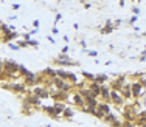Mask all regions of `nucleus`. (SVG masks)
<instances>
[{
	"label": "nucleus",
	"mask_w": 146,
	"mask_h": 127,
	"mask_svg": "<svg viewBox=\"0 0 146 127\" xmlns=\"http://www.w3.org/2000/svg\"><path fill=\"white\" fill-rule=\"evenodd\" d=\"M53 87L56 88V90H62V91H72V88L75 87V85L72 84V82H68L67 79H62V78L59 76H54L53 78Z\"/></svg>",
	"instance_id": "1"
},
{
	"label": "nucleus",
	"mask_w": 146,
	"mask_h": 127,
	"mask_svg": "<svg viewBox=\"0 0 146 127\" xmlns=\"http://www.w3.org/2000/svg\"><path fill=\"white\" fill-rule=\"evenodd\" d=\"M54 64L56 65H61V67H78V62L70 59V56H67V53H61L58 54V57L54 59Z\"/></svg>",
	"instance_id": "2"
},
{
	"label": "nucleus",
	"mask_w": 146,
	"mask_h": 127,
	"mask_svg": "<svg viewBox=\"0 0 146 127\" xmlns=\"http://www.w3.org/2000/svg\"><path fill=\"white\" fill-rule=\"evenodd\" d=\"M131 90H132V98L138 99L141 95H143L145 85L141 84L140 81H134V82H131Z\"/></svg>",
	"instance_id": "3"
},
{
	"label": "nucleus",
	"mask_w": 146,
	"mask_h": 127,
	"mask_svg": "<svg viewBox=\"0 0 146 127\" xmlns=\"http://www.w3.org/2000/svg\"><path fill=\"white\" fill-rule=\"evenodd\" d=\"M23 104L31 105V107H39L40 105V98L36 96L34 93H31V91H28V93H27V98L23 99Z\"/></svg>",
	"instance_id": "4"
},
{
	"label": "nucleus",
	"mask_w": 146,
	"mask_h": 127,
	"mask_svg": "<svg viewBox=\"0 0 146 127\" xmlns=\"http://www.w3.org/2000/svg\"><path fill=\"white\" fill-rule=\"evenodd\" d=\"M110 101H112L113 105L121 107V105L124 104V96L121 95L118 90H110Z\"/></svg>",
	"instance_id": "5"
},
{
	"label": "nucleus",
	"mask_w": 146,
	"mask_h": 127,
	"mask_svg": "<svg viewBox=\"0 0 146 127\" xmlns=\"http://www.w3.org/2000/svg\"><path fill=\"white\" fill-rule=\"evenodd\" d=\"M31 93H34L36 96H39L40 99L50 98V90H48L47 87H42V85H34V88L31 90Z\"/></svg>",
	"instance_id": "6"
},
{
	"label": "nucleus",
	"mask_w": 146,
	"mask_h": 127,
	"mask_svg": "<svg viewBox=\"0 0 146 127\" xmlns=\"http://www.w3.org/2000/svg\"><path fill=\"white\" fill-rule=\"evenodd\" d=\"M124 84H126V76H117L113 81H110L109 87L112 88V90H118V91H120L121 87H123Z\"/></svg>",
	"instance_id": "7"
},
{
	"label": "nucleus",
	"mask_w": 146,
	"mask_h": 127,
	"mask_svg": "<svg viewBox=\"0 0 146 127\" xmlns=\"http://www.w3.org/2000/svg\"><path fill=\"white\" fill-rule=\"evenodd\" d=\"M87 87L90 88V91H92L93 96H96V98H100L101 96V84L96 81H89L87 82Z\"/></svg>",
	"instance_id": "8"
},
{
	"label": "nucleus",
	"mask_w": 146,
	"mask_h": 127,
	"mask_svg": "<svg viewBox=\"0 0 146 127\" xmlns=\"http://www.w3.org/2000/svg\"><path fill=\"white\" fill-rule=\"evenodd\" d=\"M27 87H28V85H27L25 82H20V84H9V90L14 91V93H28Z\"/></svg>",
	"instance_id": "9"
},
{
	"label": "nucleus",
	"mask_w": 146,
	"mask_h": 127,
	"mask_svg": "<svg viewBox=\"0 0 146 127\" xmlns=\"http://www.w3.org/2000/svg\"><path fill=\"white\" fill-rule=\"evenodd\" d=\"M23 82H25L27 85H31V87H33V85H37V84H39V76L30 71V73L23 78Z\"/></svg>",
	"instance_id": "10"
},
{
	"label": "nucleus",
	"mask_w": 146,
	"mask_h": 127,
	"mask_svg": "<svg viewBox=\"0 0 146 127\" xmlns=\"http://www.w3.org/2000/svg\"><path fill=\"white\" fill-rule=\"evenodd\" d=\"M110 90H112L110 87H107V85L101 84V96H100V98H101L104 102H109V104L112 102V101H110Z\"/></svg>",
	"instance_id": "11"
},
{
	"label": "nucleus",
	"mask_w": 146,
	"mask_h": 127,
	"mask_svg": "<svg viewBox=\"0 0 146 127\" xmlns=\"http://www.w3.org/2000/svg\"><path fill=\"white\" fill-rule=\"evenodd\" d=\"M42 110L47 113L48 116H51V118H61V115H58V112H56V109H54V105H44L42 107Z\"/></svg>",
	"instance_id": "12"
},
{
	"label": "nucleus",
	"mask_w": 146,
	"mask_h": 127,
	"mask_svg": "<svg viewBox=\"0 0 146 127\" xmlns=\"http://www.w3.org/2000/svg\"><path fill=\"white\" fill-rule=\"evenodd\" d=\"M73 104L78 105L79 109H82V107H86V99L82 98L79 93H75V95H73Z\"/></svg>",
	"instance_id": "13"
},
{
	"label": "nucleus",
	"mask_w": 146,
	"mask_h": 127,
	"mask_svg": "<svg viewBox=\"0 0 146 127\" xmlns=\"http://www.w3.org/2000/svg\"><path fill=\"white\" fill-rule=\"evenodd\" d=\"M84 99H86V105H89V107H98V104H100L98 98L93 96V95H90V96H87V98H84Z\"/></svg>",
	"instance_id": "14"
},
{
	"label": "nucleus",
	"mask_w": 146,
	"mask_h": 127,
	"mask_svg": "<svg viewBox=\"0 0 146 127\" xmlns=\"http://www.w3.org/2000/svg\"><path fill=\"white\" fill-rule=\"evenodd\" d=\"M120 93L124 96V99H129L132 98V90H131V84H124L123 87H121Z\"/></svg>",
	"instance_id": "15"
},
{
	"label": "nucleus",
	"mask_w": 146,
	"mask_h": 127,
	"mask_svg": "<svg viewBox=\"0 0 146 127\" xmlns=\"http://www.w3.org/2000/svg\"><path fill=\"white\" fill-rule=\"evenodd\" d=\"M16 37H19V34H17V33H14V31L5 33V34H3V37H2V42H5V43H9L11 40H14Z\"/></svg>",
	"instance_id": "16"
},
{
	"label": "nucleus",
	"mask_w": 146,
	"mask_h": 127,
	"mask_svg": "<svg viewBox=\"0 0 146 127\" xmlns=\"http://www.w3.org/2000/svg\"><path fill=\"white\" fill-rule=\"evenodd\" d=\"M98 110L101 112V113H104V115H107V113H110L112 112V109H110V104L109 102H100L98 104Z\"/></svg>",
	"instance_id": "17"
},
{
	"label": "nucleus",
	"mask_w": 146,
	"mask_h": 127,
	"mask_svg": "<svg viewBox=\"0 0 146 127\" xmlns=\"http://www.w3.org/2000/svg\"><path fill=\"white\" fill-rule=\"evenodd\" d=\"M115 28H117V26L112 25V22H110V20H107V22H106V26H104V28H101V33H103V34H109V33H112Z\"/></svg>",
	"instance_id": "18"
},
{
	"label": "nucleus",
	"mask_w": 146,
	"mask_h": 127,
	"mask_svg": "<svg viewBox=\"0 0 146 127\" xmlns=\"http://www.w3.org/2000/svg\"><path fill=\"white\" fill-rule=\"evenodd\" d=\"M103 119H104V122H107V124H112L113 121H117V119H118V116L113 112H110V113H107V115H104Z\"/></svg>",
	"instance_id": "19"
},
{
	"label": "nucleus",
	"mask_w": 146,
	"mask_h": 127,
	"mask_svg": "<svg viewBox=\"0 0 146 127\" xmlns=\"http://www.w3.org/2000/svg\"><path fill=\"white\" fill-rule=\"evenodd\" d=\"M54 109H56V112H58V115H62V112L65 110V107L67 105L64 104V101H54Z\"/></svg>",
	"instance_id": "20"
},
{
	"label": "nucleus",
	"mask_w": 146,
	"mask_h": 127,
	"mask_svg": "<svg viewBox=\"0 0 146 127\" xmlns=\"http://www.w3.org/2000/svg\"><path fill=\"white\" fill-rule=\"evenodd\" d=\"M107 79H109V76H107V74H103V73L95 74V81L100 82V84H104V82H107Z\"/></svg>",
	"instance_id": "21"
},
{
	"label": "nucleus",
	"mask_w": 146,
	"mask_h": 127,
	"mask_svg": "<svg viewBox=\"0 0 146 127\" xmlns=\"http://www.w3.org/2000/svg\"><path fill=\"white\" fill-rule=\"evenodd\" d=\"M73 115H75V112H73V109H72V107H65V110L62 112V116H64L65 119H70Z\"/></svg>",
	"instance_id": "22"
},
{
	"label": "nucleus",
	"mask_w": 146,
	"mask_h": 127,
	"mask_svg": "<svg viewBox=\"0 0 146 127\" xmlns=\"http://www.w3.org/2000/svg\"><path fill=\"white\" fill-rule=\"evenodd\" d=\"M40 74H44V76H48V78H54L56 76V70H53V68H45Z\"/></svg>",
	"instance_id": "23"
},
{
	"label": "nucleus",
	"mask_w": 146,
	"mask_h": 127,
	"mask_svg": "<svg viewBox=\"0 0 146 127\" xmlns=\"http://www.w3.org/2000/svg\"><path fill=\"white\" fill-rule=\"evenodd\" d=\"M82 78H84L86 81H95V74L89 73V71H82Z\"/></svg>",
	"instance_id": "24"
},
{
	"label": "nucleus",
	"mask_w": 146,
	"mask_h": 127,
	"mask_svg": "<svg viewBox=\"0 0 146 127\" xmlns=\"http://www.w3.org/2000/svg\"><path fill=\"white\" fill-rule=\"evenodd\" d=\"M3 71H5V61H2V59H0V81L6 79V78H5V74H3Z\"/></svg>",
	"instance_id": "25"
},
{
	"label": "nucleus",
	"mask_w": 146,
	"mask_h": 127,
	"mask_svg": "<svg viewBox=\"0 0 146 127\" xmlns=\"http://www.w3.org/2000/svg\"><path fill=\"white\" fill-rule=\"evenodd\" d=\"M28 73H30V71L27 70V68L23 67V65H20V68H19V74H20V78H22V79H23V78H25V76H27V74H28Z\"/></svg>",
	"instance_id": "26"
},
{
	"label": "nucleus",
	"mask_w": 146,
	"mask_h": 127,
	"mask_svg": "<svg viewBox=\"0 0 146 127\" xmlns=\"http://www.w3.org/2000/svg\"><path fill=\"white\" fill-rule=\"evenodd\" d=\"M123 127H135V122H134V121H127V119H124V121H123Z\"/></svg>",
	"instance_id": "27"
},
{
	"label": "nucleus",
	"mask_w": 146,
	"mask_h": 127,
	"mask_svg": "<svg viewBox=\"0 0 146 127\" xmlns=\"http://www.w3.org/2000/svg\"><path fill=\"white\" fill-rule=\"evenodd\" d=\"M19 47L20 48H27V47H30V43H28V40H19Z\"/></svg>",
	"instance_id": "28"
},
{
	"label": "nucleus",
	"mask_w": 146,
	"mask_h": 127,
	"mask_svg": "<svg viewBox=\"0 0 146 127\" xmlns=\"http://www.w3.org/2000/svg\"><path fill=\"white\" fill-rule=\"evenodd\" d=\"M110 126L112 127H123V121H121V119H117V121H113Z\"/></svg>",
	"instance_id": "29"
},
{
	"label": "nucleus",
	"mask_w": 146,
	"mask_h": 127,
	"mask_svg": "<svg viewBox=\"0 0 146 127\" xmlns=\"http://www.w3.org/2000/svg\"><path fill=\"white\" fill-rule=\"evenodd\" d=\"M132 13H134V16H138V14H140V9L135 6V8H132Z\"/></svg>",
	"instance_id": "30"
},
{
	"label": "nucleus",
	"mask_w": 146,
	"mask_h": 127,
	"mask_svg": "<svg viewBox=\"0 0 146 127\" xmlns=\"http://www.w3.org/2000/svg\"><path fill=\"white\" fill-rule=\"evenodd\" d=\"M96 54H98V51H89V56H92V57H96Z\"/></svg>",
	"instance_id": "31"
},
{
	"label": "nucleus",
	"mask_w": 146,
	"mask_h": 127,
	"mask_svg": "<svg viewBox=\"0 0 146 127\" xmlns=\"http://www.w3.org/2000/svg\"><path fill=\"white\" fill-rule=\"evenodd\" d=\"M135 20H137V16H132L131 19H129V23H131V25H132V23H134Z\"/></svg>",
	"instance_id": "32"
},
{
	"label": "nucleus",
	"mask_w": 146,
	"mask_h": 127,
	"mask_svg": "<svg viewBox=\"0 0 146 127\" xmlns=\"http://www.w3.org/2000/svg\"><path fill=\"white\" fill-rule=\"evenodd\" d=\"M33 26H34V28H39V20H34V22H33Z\"/></svg>",
	"instance_id": "33"
},
{
	"label": "nucleus",
	"mask_w": 146,
	"mask_h": 127,
	"mask_svg": "<svg viewBox=\"0 0 146 127\" xmlns=\"http://www.w3.org/2000/svg\"><path fill=\"white\" fill-rule=\"evenodd\" d=\"M121 23H123V20H121V19H118V20H115V26H120Z\"/></svg>",
	"instance_id": "34"
},
{
	"label": "nucleus",
	"mask_w": 146,
	"mask_h": 127,
	"mask_svg": "<svg viewBox=\"0 0 146 127\" xmlns=\"http://www.w3.org/2000/svg\"><path fill=\"white\" fill-rule=\"evenodd\" d=\"M19 8H20V5H17V3H16V5H13V9H14V11H17Z\"/></svg>",
	"instance_id": "35"
},
{
	"label": "nucleus",
	"mask_w": 146,
	"mask_h": 127,
	"mask_svg": "<svg viewBox=\"0 0 146 127\" xmlns=\"http://www.w3.org/2000/svg\"><path fill=\"white\" fill-rule=\"evenodd\" d=\"M51 33H53V34H58V33H59V30L56 28V26H54V28H53V30H51Z\"/></svg>",
	"instance_id": "36"
},
{
	"label": "nucleus",
	"mask_w": 146,
	"mask_h": 127,
	"mask_svg": "<svg viewBox=\"0 0 146 127\" xmlns=\"http://www.w3.org/2000/svg\"><path fill=\"white\" fill-rule=\"evenodd\" d=\"M62 53H68V47H64V48H62Z\"/></svg>",
	"instance_id": "37"
},
{
	"label": "nucleus",
	"mask_w": 146,
	"mask_h": 127,
	"mask_svg": "<svg viewBox=\"0 0 146 127\" xmlns=\"http://www.w3.org/2000/svg\"><path fill=\"white\" fill-rule=\"evenodd\" d=\"M3 34V23H0V36Z\"/></svg>",
	"instance_id": "38"
},
{
	"label": "nucleus",
	"mask_w": 146,
	"mask_h": 127,
	"mask_svg": "<svg viewBox=\"0 0 146 127\" xmlns=\"http://www.w3.org/2000/svg\"><path fill=\"white\" fill-rule=\"evenodd\" d=\"M47 39H48V40H50V42H51V43H54V39H53V37H51V36H48V37H47Z\"/></svg>",
	"instance_id": "39"
},
{
	"label": "nucleus",
	"mask_w": 146,
	"mask_h": 127,
	"mask_svg": "<svg viewBox=\"0 0 146 127\" xmlns=\"http://www.w3.org/2000/svg\"><path fill=\"white\" fill-rule=\"evenodd\" d=\"M62 19V16L61 14H56V22H58V20H61Z\"/></svg>",
	"instance_id": "40"
},
{
	"label": "nucleus",
	"mask_w": 146,
	"mask_h": 127,
	"mask_svg": "<svg viewBox=\"0 0 146 127\" xmlns=\"http://www.w3.org/2000/svg\"><path fill=\"white\" fill-rule=\"evenodd\" d=\"M140 82H141V84H143V85H145V88H146V79H141Z\"/></svg>",
	"instance_id": "41"
},
{
	"label": "nucleus",
	"mask_w": 146,
	"mask_h": 127,
	"mask_svg": "<svg viewBox=\"0 0 146 127\" xmlns=\"http://www.w3.org/2000/svg\"><path fill=\"white\" fill-rule=\"evenodd\" d=\"M141 57H146V51H143V54H141Z\"/></svg>",
	"instance_id": "42"
},
{
	"label": "nucleus",
	"mask_w": 146,
	"mask_h": 127,
	"mask_svg": "<svg viewBox=\"0 0 146 127\" xmlns=\"http://www.w3.org/2000/svg\"><path fill=\"white\" fill-rule=\"evenodd\" d=\"M134 2H141V0H134Z\"/></svg>",
	"instance_id": "43"
},
{
	"label": "nucleus",
	"mask_w": 146,
	"mask_h": 127,
	"mask_svg": "<svg viewBox=\"0 0 146 127\" xmlns=\"http://www.w3.org/2000/svg\"><path fill=\"white\" fill-rule=\"evenodd\" d=\"M145 104H146V99H145Z\"/></svg>",
	"instance_id": "44"
}]
</instances>
